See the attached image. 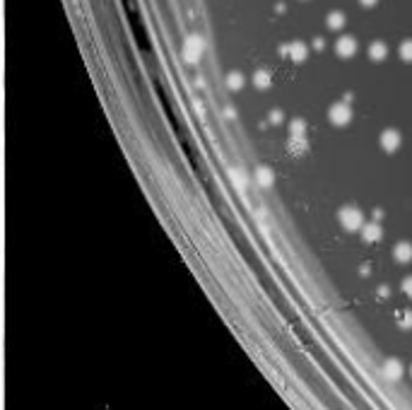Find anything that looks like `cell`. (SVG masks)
I'll list each match as a JSON object with an SVG mask.
<instances>
[{
    "label": "cell",
    "instance_id": "cell-1",
    "mask_svg": "<svg viewBox=\"0 0 412 410\" xmlns=\"http://www.w3.org/2000/svg\"><path fill=\"white\" fill-rule=\"evenodd\" d=\"M340 222H342V227L345 229L355 232V229L364 227V215L359 213L357 208H342L340 210Z\"/></svg>",
    "mask_w": 412,
    "mask_h": 410
},
{
    "label": "cell",
    "instance_id": "cell-2",
    "mask_svg": "<svg viewBox=\"0 0 412 410\" xmlns=\"http://www.w3.org/2000/svg\"><path fill=\"white\" fill-rule=\"evenodd\" d=\"M328 119L333 121L335 126H347L352 121V109L347 106V102H340V104H333L330 111H328Z\"/></svg>",
    "mask_w": 412,
    "mask_h": 410
},
{
    "label": "cell",
    "instance_id": "cell-3",
    "mask_svg": "<svg viewBox=\"0 0 412 410\" xmlns=\"http://www.w3.org/2000/svg\"><path fill=\"white\" fill-rule=\"evenodd\" d=\"M203 39L200 36H188V41H186V46H183V58L188 61V63H198L200 55H203Z\"/></svg>",
    "mask_w": 412,
    "mask_h": 410
},
{
    "label": "cell",
    "instance_id": "cell-4",
    "mask_svg": "<svg viewBox=\"0 0 412 410\" xmlns=\"http://www.w3.org/2000/svg\"><path fill=\"white\" fill-rule=\"evenodd\" d=\"M383 377L390 379V381H398V379L405 374V367L400 360H386V364H383Z\"/></svg>",
    "mask_w": 412,
    "mask_h": 410
},
{
    "label": "cell",
    "instance_id": "cell-5",
    "mask_svg": "<svg viewBox=\"0 0 412 410\" xmlns=\"http://www.w3.org/2000/svg\"><path fill=\"white\" fill-rule=\"evenodd\" d=\"M338 55H342V58H352V55L357 53V41L355 36H340L338 39Z\"/></svg>",
    "mask_w": 412,
    "mask_h": 410
},
{
    "label": "cell",
    "instance_id": "cell-6",
    "mask_svg": "<svg viewBox=\"0 0 412 410\" xmlns=\"http://www.w3.org/2000/svg\"><path fill=\"white\" fill-rule=\"evenodd\" d=\"M398 145H400V133L398 131H383L381 133V147L386 152L398 150Z\"/></svg>",
    "mask_w": 412,
    "mask_h": 410
},
{
    "label": "cell",
    "instance_id": "cell-7",
    "mask_svg": "<svg viewBox=\"0 0 412 410\" xmlns=\"http://www.w3.org/2000/svg\"><path fill=\"white\" fill-rule=\"evenodd\" d=\"M285 51L289 53V58H292V61H297V63H301V61L309 55V46H306L304 41H294V44H289Z\"/></svg>",
    "mask_w": 412,
    "mask_h": 410
},
{
    "label": "cell",
    "instance_id": "cell-8",
    "mask_svg": "<svg viewBox=\"0 0 412 410\" xmlns=\"http://www.w3.org/2000/svg\"><path fill=\"white\" fill-rule=\"evenodd\" d=\"M393 253H396V260H400V263H410L412 260V244L410 241H400V244L393 249Z\"/></svg>",
    "mask_w": 412,
    "mask_h": 410
},
{
    "label": "cell",
    "instance_id": "cell-9",
    "mask_svg": "<svg viewBox=\"0 0 412 410\" xmlns=\"http://www.w3.org/2000/svg\"><path fill=\"white\" fill-rule=\"evenodd\" d=\"M362 237H364V241H379L381 239L379 222H369V225H364V227H362Z\"/></svg>",
    "mask_w": 412,
    "mask_h": 410
},
{
    "label": "cell",
    "instance_id": "cell-10",
    "mask_svg": "<svg viewBox=\"0 0 412 410\" xmlns=\"http://www.w3.org/2000/svg\"><path fill=\"white\" fill-rule=\"evenodd\" d=\"M345 12H340V10H333V12H328V17H325V22H328V27L330 29H342V24H345Z\"/></svg>",
    "mask_w": 412,
    "mask_h": 410
},
{
    "label": "cell",
    "instance_id": "cell-11",
    "mask_svg": "<svg viewBox=\"0 0 412 410\" xmlns=\"http://www.w3.org/2000/svg\"><path fill=\"white\" fill-rule=\"evenodd\" d=\"M369 55H371L374 61H383V58L388 55V46H386L383 41H376V44L369 46Z\"/></svg>",
    "mask_w": 412,
    "mask_h": 410
},
{
    "label": "cell",
    "instance_id": "cell-12",
    "mask_svg": "<svg viewBox=\"0 0 412 410\" xmlns=\"http://www.w3.org/2000/svg\"><path fill=\"white\" fill-rule=\"evenodd\" d=\"M256 181L261 183V186H270V183H272V172H270L268 166H258V169H256Z\"/></svg>",
    "mask_w": 412,
    "mask_h": 410
},
{
    "label": "cell",
    "instance_id": "cell-13",
    "mask_svg": "<svg viewBox=\"0 0 412 410\" xmlns=\"http://www.w3.org/2000/svg\"><path fill=\"white\" fill-rule=\"evenodd\" d=\"M306 147V135H289V150L301 152Z\"/></svg>",
    "mask_w": 412,
    "mask_h": 410
},
{
    "label": "cell",
    "instance_id": "cell-14",
    "mask_svg": "<svg viewBox=\"0 0 412 410\" xmlns=\"http://www.w3.org/2000/svg\"><path fill=\"white\" fill-rule=\"evenodd\" d=\"M270 80H272V75H270L268 70H258L253 75V85L256 87H270Z\"/></svg>",
    "mask_w": 412,
    "mask_h": 410
},
{
    "label": "cell",
    "instance_id": "cell-15",
    "mask_svg": "<svg viewBox=\"0 0 412 410\" xmlns=\"http://www.w3.org/2000/svg\"><path fill=\"white\" fill-rule=\"evenodd\" d=\"M227 87H229V89H241V87H244L241 72H229V75H227Z\"/></svg>",
    "mask_w": 412,
    "mask_h": 410
},
{
    "label": "cell",
    "instance_id": "cell-16",
    "mask_svg": "<svg viewBox=\"0 0 412 410\" xmlns=\"http://www.w3.org/2000/svg\"><path fill=\"white\" fill-rule=\"evenodd\" d=\"M398 326H400V328H405V331H410V328H412V311H410V309L400 311V316H398Z\"/></svg>",
    "mask_w": 412,
    "mask_h": 410
},
{
    "label": "cell",
    "instance_id": "cell-17",
    "mask_svg": "<svg viewBox=\"0 0 412 410\" xmlns=\"http://www.w3.org/2000/svg\"><path fill=\"white\" fill-rule=\"evenodd\" d=\"M289 135H306V123L301 119H294L289 123Z\"/></svg>",
    "mask_w": 412,
    "mask_h": 410
},
{
    "label": "cell",
    "instance_id": "cell-18",
    "mask_svg": "<svg viewBox=\"0 0 412 410\" xmlns=\"http://www.w3.org/2000/svg\"><path fill=\"white\" fill-rule=\"evenodd\" d=\"M400 58L407 61V63H412V39H407V41L400 44Z\"/></svg>",
    "mask_w": 412,
    "mask_h": 410
},
{
    "label": "cell",
    "instance_id": "cell-19",
    "mask_svg": "<svg viewBox=\"0 0 412 410\" xmlns=\"http://www.w3.org/2000/svg\"><path fill=\"white\" fill-rule=\"evenodd\" d=\"M231 174H234V181H237V186H239V189H244V183H246L244 174L239 172V169H234V172H231Z\"/></svg>",
    "mask_w": 412,
    "mask_h": 410
},
{
    "label": "cell",
    "instance_id": "cell-20",
    "mask_svg": "<svg viewBox=\"0 0 412 410\" xmlns=\"http://www.w3.org/2000/svg\"><path fill=\"white\" fill-rule=\"evenodd\" d=\"M403 292L407 297H412V277H405L403 280Z\"/></svg>",
    "mask_w": 412,
    "mask_h": 410
},
{
    "label": "cell",
    "instance_id": "cell-21",
    "mask_svg": "<svg viewBox=\"0 0 412 410\" xmlns=\"http://www.w3.org/2000/svg\"><path fill=\"white\" fill-rule=\"evenodd\" d=\"M270 121H272V123H280V121H282V111L275 109L272 114H270Z\"/></svg>",
    "mask_w": 412,
    "mask_h": 410
},
{
    "label": "cell",
    "instance_id": "cell-22",
    "mask_svg": "<svg viewBox=\"0 0 412 410\" xmlns=\"http://www.w3.org/2000/svg\"><path fill=\"white\" fill-rule=\"evenodd\" d=\"M362 5H369V8H371V5H376V0H362Z\"/></svg>",
    "mask_w": 412,
    "mask_h": 410
},
{
    "label": "cell",
    "instance_id": "cell-23",
    "mask_svg": "<svg viewBox=\"0 0 412 410\" xmlns=\"http://www.w3.org/2000/svg\"><path fill=\"white\" fill-rule=\"evenodd\" d=\"M410 374H412V367H410Z\"/></svg>",
    "mask_w": 412,
    "mask_h": 410
}]
</instances>
